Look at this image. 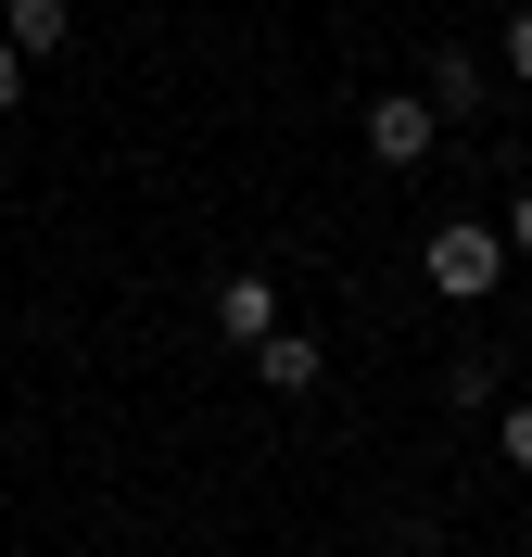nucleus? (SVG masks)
Here are the masks:
<instances>
[{"instance_id": "obj_3", "label": "nucleus", "mask_w": 532, "mask_h": 557, "mask_svg": "<svg viewBox=\"0 0 532 557\" xmlns=\"http://www.w3.org/2000/svg\"><path fill=\"white\" fill-rule=\"evenodd\" d=\"M419 102L444 114V127H469V114L495 102V64H482L469 38H444V51H431V76H419Z\"/></svg>"}, {"instance_id": "obj_11", "label": "nucleus", "mask_w": 532, "mask_h": 557, "mask_svg": "<svg viewBox=\"0 0 532 557\" xmlns=\"http://www.w3.org/2000/svg\"><path fill=\"white\" fill-rule=\"evenodd\" d=\"M520 253H532V190L507 203V267H520Z\"/></svg>"}, {"instance_id": "obj_5", "label": "nucleus", "mask_w": 532, "mask_h": 557, "mask_svg": "<svg viewBox=\"0 0 532 557\" xmlns=\"http://www.w3.org/2000/svg\"><path fill=\"white\" fill-rule=\"evenodd\" d=\"M253 368H267V393H318V381H330V343H305V330H267V343H253Z\"/></svg>"}, {"instance_id": "obj_6", "label": "nucleus", "mask_w": 532, "mask_h": 557, "mask_svg": "<svg viewBox=\"0 0 532 557\" xmlns=\"http://www.w3.org/2000/svg\"><path fill=\"white\" fill-rule=\"evenodd\" d=\"M0 38H13L26 64H51V51L76 38V13H64V0H0Z\"/></svg>"}, {"instance_id": "obj_4", "label": "nucleus", "mask_w": 532, "mask_h": 557, "mask_svg": "<svg viewBox=\"0 0 532 557\" xmlns=\"http://www.w3.org/2000/svg\"><path fill=\"white\" fill-rule=\"evenodd\" d=\"M215 330L253 355L267 330H280V278H267V267H228V278H215Z\"/></svg>"}, {"instance_id": "obj_12", "label": "nucleus", "mask_w": 532, "mask_h": 557, "mask_svg": "<svg viewBox=\"0 0 532 557\" xmlns=\"http://www.w3.org/2000/svg\"><path fill=\"white\" fill-rule=\"evenodd\" d=\"M343 557H368V545H343Z\"/></svg>"}, {"instance_id": "obj_2", "label": "nucleus", "mask_w": 532, "mask_h": 557, "mask_svg": "<svg viewBox=\"0 0 532 557\" xmlns=\"http://www.w3.org/2000/svg\"><path fill=\"white\" fill-rule=\"evenodd\" d=\"M368 152H381V165H431V152H444V114H431L419 89H381V102H368Z\"/></svg>"}, {"instance_id": "obj_1", "label": "nucleus", "mask_w": 532, "mask_h": 557, "mask_svg": "<svg viewBox=\"0 0 532 557\" xmlns=\"http://www.w3.org/2000/svg\"><path fill=\"white\" fill-rule=\"evenodd\" d=\"M419 278L444 292V305H482V292L507 278V228H482V215H444V228L419 242Z\"/></svg>"}, {"instance_id": "obj_7", "label": "nucleus", "mask_w": 532, "mask_h": 557, "mask_svg": "<svg viewBox=\"0 0 532 557\" xmlns=\"http://www.w3.org/2000/svg\"><path fill=\"white\" fill-rule=\"evenodd\" d=\"M444 406H469V418H507V368H495L482 343H469L457 368H444Z\"/></svg>"}, {"instance_id": "obj_10", "label": "nucleus", "mask_w": 532, "mask_h": 557, "mask_svg": "<svg viewBox=\"0 0 532 557\" xmlns=\"http://www.w3.org/2000/svg\"><path fill=\"white\" fill-rule=\"evenodd\" d=\"M26 102V51H13V38H0V114Z\"/></svg>"}, {"instance_id": "obj_8", "label": "nucleus", "mask_w": 532, "mask_h": 557, "mask_svg": "<svg viewBox=\"0 0 532 557\" xmlns=\"http://www.w3.org/2000/svg\"><path fill=\"white\" fill-rule=\"evenodd\" d=\"M495 456H507V469L532 482V406H507V418H495Z\"/></svg>"}, {"instance_id": "obj_9", "label": "nucleus", "mask_w": 532, "mask_h": 557, "mask_svg": "<svg viewBox=\"0 0 532 557\" xmlns=\"http://www.w3.org/2000/svg\"><path fill=\"white\" fill-rule=\"evenodd\" d=\"M507 76H520V89H532V0H520V13H507Z\"/></svg>"}]
</instances>
